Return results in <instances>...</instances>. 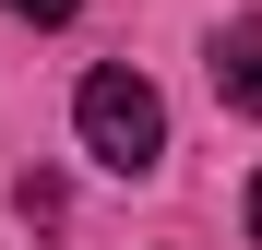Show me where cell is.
<instances>
[{
	"mask_svg": "<svg viewBox=\"0 0 262 250\" xmlns=\"http://www.w3.org/2000/svg\"><path fill=\"white\" fill-rule=\"evenodd\" d=\"M203 72H214V107H238V119H262V12H227V24H214V48H203Z\"/></svg>",
	"mask_w": 262,
	"mask_h": 250,
	"instance_id": "cell-2",
	"label": "cell"
},
{
	"mask_svg": "<svg viewBox=\"0 0 262 250\" xmlns=\"http://www.w3.org/2000/svg\"><path fill=\"white\" fill-rule=\"evenodd\" d=\"M12 12H24V24H72L83 0H12Z\"/></svg>",
	"mask_w": 262,
	"mask_h": 250,
	"instance_id": "cell-3",
	"label": "cell"
},
{
	"mask_svg": "<svg viewBox=\"0 0 262 250\" xmlns=\"http://www.w3.org/2000/svg\"><path fill=\"white\" fill-rule=\"evenodd\" d=\"M72 131H83V155H96V167H119V179H143V167L167 155V96H155V83L143 72H83V96H72Z\"/></svg>",
	"mask_w": 262,
	"mask_h": 250,
	"instance_id": "cell-1",
	"label": "cell"
},
{
	"mask_svg": "<svg viewBox=\"0 0 262 250\" xmlns=\"http://www.w3.org/2000/svg\"><path fill=\"white\" fill-rule=\"evenodd\" d=\"M238 215H250V250H262V179H250V202H238Z\"/></svg>",
	"mask_w": 262,
	"mask_h": 250,
	"instance_id": "cell-4",
	"label": "cell"
}]
</instances>
